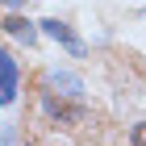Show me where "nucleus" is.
<instances>
[{
	"mask_svg": "<svg viewBox=\"0 0 146 146\" xmlns=\"http://www.w3.org/2000/svg\"><path fill=\"white\" fill-rule=\"evenodd\" d=\"M42 109H46V117H54V121H63V125L84 121V104L79 100H63L54 92H42Z\"/></svg>",
	"mask_w": 146,
	"mask_h": 146,
	"instance_id": "nucleus-1",
	"label": "nucleus"
},
{
	"mask_svg": "<svg viewBox=\"0 0 146 146\" xmlns=\"http://www.w3.org/2000/svg\"><path fill=\"white\" fill-rule=\"evenodd\" d=\"M17 88H21V71H17V58L9 50H0V104L17 100Z\"/></svg>",
	"mask_w": 146,
	"mask_h": 146,
	"instance_id": "nucleus-2",
	"label": "nucleus"
},
{
	"mask_svg": "<svg viewBox=\"0 0 146 146\" xmlns=\"http://www.w3.org/2000/svg\"><path fill=\"white\" fill-rule=\"evenodd\" d=\"M46 92H54L63 100H79V96H84V84H79L71 71H50V75H46Z\"/></svg>",
	"mask_w": 146,
	"mask_h": 146,
	"instance_id": "nucleus-3",
	"label": "nucleus"
},
{
	"mask_svg": "<svg viewBox=\"0 0 146 146\" xmlns=\"http://www.w3.org/2000/svg\"><path fill=\"white\" fill-rule=\"evenodd\" d=\"M42 29H46L50 38H54V42H63V46L71 50V54H84V42H79V34L71 29L67 21H54V17H50V21H42Z\"/></svg>",
	"mask_w": 146,
	"mask_h": 146,
	"instance_id": "nucleus-4",
	"label": "nucleus"
},
{
	"mask_svg": "<svg viewBox=\"0 0 146 146\" xmlns=\"http://www.w3.org/2000/svg\"><path fill=\"white\" fill-rule=\"evenodd\" d=\"M4 29H9L17 42H25V46H34L38 42V29H34V21H25V17H9L4 21Z\"/></svg>",
	"mask_w": 146,
	"mask_h": 146,
	"instance_id": "nucleus-5",
	"label": "nucleus"
},
{
	"mask_svg": "<svg viewBox=\"0 0 146 146\" xmlns=\"http://www.w3.org/2000/svg\"><path fill=\"white\" fill-rule=\"evenodd\" d=\"M129 146H146V121L134 125V134H129Z\"/></svg>",
	"mask_w": 146,
	"mask_h": 146,
	"instance_id": "nucleus-6",
	"label": "nucleus"
},
{
	"mask_svg": "<svg viewBox=\"0 0 146 146\" xmlns=\"http://www.w3.org/2000/svg\"><path fill=\"white\" fill-rule=\"evenodd\" d=\"M4 4H21V0H0V9H4Z\"/></svg>",
	"mask_w": 146,
	"mask_h": 146,
	"instance_id": "nucleus-7",
	"label": "nucleus"
}]
</instances>
